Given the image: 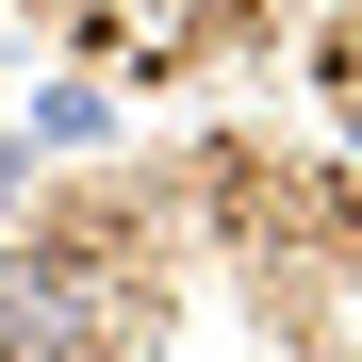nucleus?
Here are the masks:
<instances>
[{"label":"nucleus","instance_id":"nucleus-1","mask_svg":"<svg viewBox=\"0 0 362 362\" xmlns=\"http://www.w3.org/2000/svg\"><path fill=\"white\" fill-rule=\"evenodd\" d=\"M0 198H17V148H0Z\"/></svg>","mask_w":362,"mask_h":362},{"label":"nucleus","instance_id":"nucleus-2","mask_svg":"<svg viewBox=\"0 0 362 362\" xmlns=\"http://www.w3.org/2000/svg\"><path fill=\"white\" fill-rule=\"evenodd\" d=\"M346 165H362V115H346Z\"/></svg>","mask_w":362,"mask_h":362}]
</instances>
